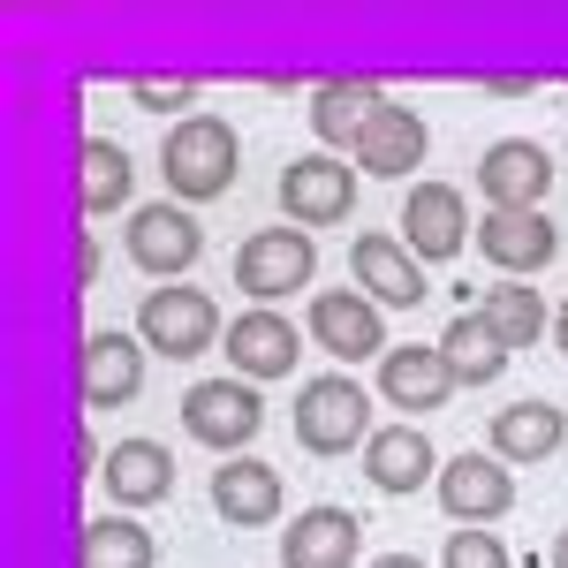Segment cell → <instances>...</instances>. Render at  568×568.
<instances>
[{"mask_svg": "<svg viewBox=\"0 0 568 568\" xmlns=\"http://www.w3.org/2000/svg\"><path fill=\"white\" fill-rule=\"evenodd\" d=\"M160 175L175 190V205H213L243 175V144H235V130L220 114H182L168 130V144H160Z\"/></svg>", "mask_w": 568, "mask_h": 568, "instance_id": "cell-1", "label": "cell"}, {"mask_svg": "<svg viewBox=\"0 0 568 568\" xmlns=\"http://www.w3.org/2000/svg\"><path fill=\"white\" fill-rule=\"evenodd\" d=\"M372 433H379L372 425V394L356 387L349 372H326V379H311L296 394V447L304 455H349Z\"/></svg>", "mask_w": 568, "mask_h": 568, "instance_id": "cell-2", "label": "cell"}, {"mask_svg": "<svg viewBox=\"0 0 568 568\" xmlns=\"http://www.w3.org/2000/svg\"><path fill=\"white\" fill-rule=\"evenodd\" d=\"M311 273H318V243L304 227H258L235 251V288L251 296V311H273L281 296L311 288Z\"/></svg>", "mask_w": 568, "mask_h": 568, "instance_id": "cell-3", "label": "cell"}, {"mask_svg": "<svg viewBox=\"0 0 568 568\" xmlns=\"http://www.w3.org/2000/svg\"><path fill=\"white\" fill-rule=\"evenodd\" d=\"M265 425V402L251 379H197V387L182 394V433L197 439V447H213L220 463H235Z\"/></svg>", "mask_w": 568, "mask_h": 568, "instance_id": "cell-4", "label": "cell"}, {"mask_svg": "<svg viewBox=\"0 0 568 568\" xmlns=\"http://www.w3.org/2000/svg\"><path fill=\"white\" fill-rule=\"evenodd\" d=\"M136 342L152 356H168V364H190L220 342V304L205 288H152L136 304Z\"/></svg>", "mask_w": 568, "mask_h": 568, "instance_id": "cell-5", "label": "cell"}, {"mask_svg": "<svg viewBox=\"0 0 568 568\" xmlns=\"http://www.w3.org/2000/svg\"><path fill=\"white\" fill-rule=\"evenodd\" d=\"M281 213L288 227H342L356 213V168L349 160H334V152H304V160H288L281 168Z\"/></svg>", "mask_w": 568, "mask_h": 568, "instance_id": "cell-6", "label": "cell"}, {"mask_svg": "<svg viewBox=\"0 0 568 568\" xmlns=\"http://www.w3.org/2000/svg\"><path fill=\"white\" fill-rule=\"evenodd\" d=\"M439 508H447V524L455 530H485L500 524L508 508H516V470L500 463V455H455V463H439Z\"/></svg>", "mask_w": 568, "mask_h": 568, "instance_id": "cell-7", "label": "cell"}, {"mask_svg": "<svg viewBox=\"0 0 568 568\" xmlns=\"http://www.w3.org/2000/svg\"><path fill=\"white\" fill-rule=\"evenodd\" d=\"M130 258H136V273H152L160 288L168 281H182L190 265L205 258V227L190 220V205H136L130 213Z\"/></svg>", "mask_w": 568, "mask_h": 568, "instance_id": "cell-8", "label": "cell"}, {"mask_svg": "<svg viewBox=\"0 0 568 568\" xmlns=\"http://www.w3.org/2000/svg\"><path fill=\"white\" fill-rule=\"evenodd\" d=\"M402 243L417 265H447L463 243H470V205L455 182H409V205H402Z\"/></svg>", "mask_w": 568, "mask_h": 568, "instance_id": "cell-9", "label": "cell"}, {"mask_svg": "<svg viewBox=\"0 0 568 568\" xmlns=\"http://www.w3.org/2000/svg\"><path fill=\"white\" fill-rule=\"evenodd\" d=\"M546 190H554V160H546V144H530V136H500V144H485L478 197L493 205V213H538Z\"/></svg>", "mask_w": 568, "mask_h": 568, "instance_id": "cell-10", "label": "cell"}, {"mask_svg": "<svg viewBox=\"0 0 568 568\" xmlns=\"http://www.w3.org/2000/svg\"><path fill=\"white\" fill-rule=\"evenodd\" d=\"M311 342L342 364H372V356H387V318L364 288H318L311 296Z\"/></svg>", "mask_w": 568, "mask_h": 568, "instance_id": "cell-11", "label": "cell"}, {"mask_svg": "<svg viewBox=\"0 0 568 568\" xmlns=\"http://www.w3.org/2000/svg\"><path fill=\"white\" fill-rule=\"evenodd\" d=\"M304 364V334H296V318H281V311H243V318H227V372L235 379H288Z\"/></svg>", "mask_w": 568, "mask_h": 568, "instance_id": "cell-12", "label": "cell"}, {"mask_svg": "<svg viewBox=\"0 0 568 568\" xmlns=\"http://www.w3.org/2000/svg\"><path fill=\"white\" fill-rule=\"evenodd\" d=\"M349 273L379 311H417L433 296V281H425V265L409 258V243H402V235H379V227L349 243Z\"/></svg>", "mask_w": 568, "mask_h": 568, "instance_id": "cell-13", "label": "cell"}, {"mask_svg": "<svg viewBox=\"0 0 568 568\" xmlns=\"http://www.w3.org/2000/svg\"><path fill=\"white\" fill-rule=\"evenodd\" d=\"M136 394H144V342L130 334H84V349H77V402L84 409H130Z\"/></svg>", "mask_w": 568, "mask_h": 568, "instance_id": "cell-14", "label": "cell"}, {"mask_svg": "<svg viewBox=\"0 0 568 568\" xmlns=\"http://www.w3.org/2000/svg\"><path fill=\"white\" fill-rule=\"evenodd\" d=\"M364 478L379 485V493H394V500L439 485V455H433V439H425V425H409V417L379 425V433L364 439Z\"/></svg>", "mask_w": 568, "mask_h": 568, "instance_id": "cell-15", "label": "cell"}, {"mask_svg": "<svg viewBox=\"0 0 568 568\" xmlns=\"http://www.w3.org/2000/svg\"><path fill=\"white\" fill-rule=\"evenodd\" d=\"M568 447V409L561 402H508V409H493V447L485 455H500L508 470H530V463H554Z\"/></svg>", "mask_w": 568, "mask_h": 568, "instance_id": "cell-16", "label": "cell"}, {"mask_svg": "<svg viewBox=\"0 0 568 568\" xmlns=\"http://www.w3.org/2000/svg\"><path fill=\"white\" fill-rule=\"evenodd\" d=\"M478 251H485L493 273L530 281V273H546V265H554L561 235H554V220H546V213H485L478 220Z\"/></svg>", "mask_w": 568, "mask_h": 568, "instance_id": "cell-17", "label": "cell"}, {"mask_svg": "<svg viewBox=\"0 0 568 568\" xmlns=\"http://www.w3.org/2000/svg\"><path fill=\"white\" fill-rule=\"evenodd\" d=\"M106 500L136 516V508H160V500H175V455L160 447V439H122V447H106Z\"/></svg>", "mask_w": 568, "mask_h": 568, "instance_id": "cell-18", "label": "cell"}, {"mask_svg": "<svg viewBox=\"0 0 568 568\" xmlns=\"http://www.w3.org/2000/svg\"><path fill=\"white\" fill-rule=\"evenodd\" d=\"M281 470L273 463H258V455H235V463H220L213 470V508L227 530H265L281 524Z\"/></svg>", "mask_w": 568, "mask_h": 568, "instance_id": "cell-19", "label": "cell"}, {"mask_svg": "<svg viewBox=\"0 0 568 568\" xmlns=\"http://www.w3.org/2000/svg\"><path fill=\"white\" fill-rule=\"evenodd\" d=\"M356 175H379V182H402L409 168H425V114L417 106H379L372 122H364V136H356Z\"/></svg>", "mask_w": 568, "mask_h": 568, "instance_id": "cell-20", "label": "cell"}, {"mask_svg": "<svg viewBox=\"0 0 568 568\" xmlns=\"http://www.w3.org/2000/svg\"><path fill=\"white\" fill-rule=\"evenodd\" d=\"M364 554V524L349 508H304L281 530V568H356Z\"/></svg>", "mask_w": 568, "mask_h": 568, "instance_id": "cell-21", "label": "cell"}, {"mask_svg": "<svg viewBox=\"0 0 568 568\" xmlns=\"http://www.w3.org/2000/svg\"><path fill=\"white\" fill-rule=\"evenodd\" d=\"M379 394H387V409H409V417H425V409H447V394H455V372H447V356L433 349H387L379 356Z\"/></svg>", "mask_w": 568, "mask_h": 568, "instance_id": "cell-22", "label": "cell"}, {"mask_svg": "<svg viewBox=\"0 0 568 568\" xmlns=\"http://www.w3.org/2000/svg\"><path fill=\"white\" fill-rule=\"evenodd\" d=\"M387 106V91L364 84V77H334V84L311 91V130H318V144L326 152H356V136H364V122Z\"/></svg>", "mask_w": 568, "mask_h": 568, "instance_id": "cell-23", "label": "cell"}, {"mask_svg": "<svg viewBox=\"0 0 568 568\" xmlns=\"http://www.w3.org/2000/svg\"><path fill=\"white\" fill-rule=\"evenodd\" d=\"M439 356H447L455 387H493V379L508 372V349H500V334L485 326L478 311H455V318H447V334H439Z\"/></svg>", "mask_w": 568, "mask_h": 568, "instance_id": "cell-24", "label": "cell"}, {"mask_svg": "<svg viewBox=\"0 0 568 568\" xmlns=\"http://www.w3.org/2000/svg\"><path fill=\"white\" fill-rule=\"evenodd\" d=\"M478 318L500 334V349H538V334H546V296L530 288V281H500V288H485L478 296Z\"/></svg>", "mask_w": 568, "mask_h": 568, "instance_id": "cell-25", "label": "cell"}, {"mask_svg": "<svg viewBox=\"0 0 568 568\" xmlns=\"http://www.w3.org/2000/svg\"><path fill=\"white\" fill-rule=\"evenodd\" d=\"M160 546L136 516H91L84 538H77V568H152Z\"/></svg>", "mask_w": 568, "mask_h": 568, "instance_id": "cell-26", "label": "cell"}, {"mask_svg": "<svg viewBox=\"0 0 568 568\" xmlns=\"http://www.w3.org/2000/svg\"><path fill=\"white\" fill-rule=\"evenodd\" d=\"M84 220H106V213H122L130 205V152L114 144V136H84Z\"/></svg>", "mask_w": 568, "mask_h": 568, "instance_id": "cell-27", "label": "cell"}, {"mask_svg": "<svg viewBox=\"0 0 568 568\" xmlns=\"http://www.w3.org/2000/svg\"><path fill=\"white\" fill-rule=\"evenodd\" d=\"M439 568H508V546H500L493 530H447Z\"/></svg>", "mask_w": 568, "mask_h": 568, "instance_id": "cell-28", "label": "cell"}, {"mask_svg": "<svg viewBox=\"0 0 568 568\" xmlns=\"http://www.w3.org/2000/svg\"><path fill=\"white\" fill-rule=\"evenodd\" d=\"M136 106H152V114H168V106H190V99H197V84H190V77H175V84H160V77H136Z\"/></svg>", "mask_w": 568, "mask_h": 568, "instance_id": "cell-29", "label": "cell"}, {"mask_svg": "<svg viewBox=\"0 0 568 568\" xmlns=\"http://www.w3.org/2000/svg\"><path fill=\"white\" fill-rule=\"evenodd\" d=\"M77 288H99V235L84 227V243H77Z\"/></svg>", "mask_w": 568, "mask_h": 568, "instance_id": "cell-30", "label": "cell"}, {"mask_svg": "<svg viewBox=\"0 0 568 568\" xmlns=\"http://www.w3.org/2000/svg\"><path fill=\"white\" fill-rule=\"evenodd\" d=\"M364 568H425L417 554H379V561H364Z\"/></svg>", "mask_w": 568, "mask_h": 568, "instance_id": "cell-31", "label": "cell"}, {"mask_svg": "<svg viewBox=\"0 0 568 568\" xmlns=\"http://www.w3.org/2000/svg\"><path fill=\"white\" fill-rule=\"evenodd\" d=\"M554 342H561V356H568V304H561V318H554Z\"/></svg>", "mask_w": 568, "mask_h": 568, "instance_id": "cell-32", "label": "cell"}, {"mask_svg": "<svg viewBox=\"0 0 568 568\" xmlns=\"http://www.w3.org/2000/svg\"><path fill=\"white\" fill-rule=\"evenodd\" d=\"M554 568H568V530H561V538H554Z\"/></svg>", "mask_w": 568, "mask_h": 568, "instance_id": "cell-33", "label": "cell"}]
</instances>
